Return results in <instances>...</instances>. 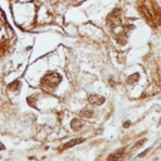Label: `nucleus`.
Returning <instances> with one entry per match:
<instances>
[{
	"label": "nucleus",
	"instance_id": "9d476101",
	"mask_svg": "<svg viewBox=\"0 0 161 161\" xmlns=\"http://www.w3.org/2000/svg\"><path fill=\"white\" fill-rule=\"evenodd\" d=\"M130 126H131V122H130V121H126L125 124H124V127H125V128H128Z\"/></svg>",
	"mask_w": 161,
	"mask_h": 161
},
{
	"label": "nucleus",
	"instance_id": "1a4fd4ad",
	"mask_svg": "<svg viewBox=\"0 0 161 161\" xmlns=\"http://www.w3.org/2000/svg\"><path fill=\"white\" fill-rule=\"evenodd\" d=\"M145 142H146V139H142V140H140V141H137L136 145L132 147V150H135V149H137V147H140V146H142Z\"/></svg>",
	"mask_w": 161,
	"mask_h": 161
},
{
	"label": "nucleus",
	"instance_id": "39448f33",
	"mask_svg": "<svg viewBox=\"0 0 161 161\" xmlns=\"http://www.w3.org/2000/svg\"><path fill=\"white\" fill-rule=\"evenodd\" d=\"M71 127L73 131H80L83 127V121L81 118H73L71 121Z\"/></svg>",
	"mask_w": 161,
	"mask_h": 161
},
{
	"label": "nucleus",
	"instance_id": "7ed1b4c3",
	"mask_svg": "<svg viewBox=\"0 0 161 161\" xmlns=\"http://www.w3.org/2000/svg\"><path fill=\"white\" fill-rule=\"evenodd\" d=\"M88 102L91 104H95V106H101L106 102V98L103 96H99V95H96V93H92V95L88 96Z\"/></svg>",
	"mask_w": 161,
	"mask_h": 161
},
{
	"label": "nucleus",
	"instance_id": "20e7f679",
	"mask_svg": "<svg viewBox=\"0 0 161 161\" xmlns=\"http://www.w3.org/2000/svg\"><path fill=\"white\" fill-rule=\"evenodd\" d=\"M126 154H125V149H120V150L115 151L113 154H111L107 157V161H122L125 159Z\"/></svg>",
	"mask_w": 161,
	"mask_h": 161
},
{
	"label": "nucleus",
	"instance_id": "f8f14e48",
	"mask_svg": "<svg viewBox=\"0 0 161 161\" xmlns=\"http://www.w3.org/2000/svg\"><path fill=\"white\" fill-rule=\"evenodd\" d=\"M0 29H1V22H0Z\"/></svg>",
	"mask_w": 161,
	"mask_h": 161
},
{
	"label": "nucleus",
	"instance_id": "f257e3e1",
	"mask_svg": "<svg viewBox=\"0 0 161 161\" xmlns=\"http://www.w3.org/2000/svg\"><path fill=\"white\" fill-rule=\"evenodd\" d=\"M62 81V77H60L59 73L57 72H49L47 73L44 77L40 81V86L44 91H53L58 84Z\"/></svg>",
	"mask_w": 161,
	"mask_h": 161
},
{
	"label": "nucleus",
	"instance_id": "6e6552de",
	"mask_svg": "<svg viewBox=\"0 0 161 161\" xmlns=\"http://www.w3.org/2000/svg\"><path fill=\"white\" fill-rule=\"evenodd\" d=\"M80 116L81 117H86V118H89V117L93 116V111L89 110V108H83V110L80 111Z\"/></svg>",
	"mask_w": 161,
	"mask_h": 161
},
{
	"label": "nucleus",
	"instance_id": "ddd939ff",
	"mask_svg": "<svg viewBox=\"0 0 161 161\" xmlns=\"http://www.w3.org/2000/svg\"><path fill=\"white\" fill-rule=\"evenodd\" d=\"M160 122H161V121H160Z\"/></svg>",
	"mask_w": 161,
	"mask_h": 161
},
{
	"label": "nucleus",
	"instance_id": "f03ea898",
	"mask_svg": "<svg viewBox=\"0 0 161 161\" xmlns=\"http://www.w3.org/2000/svg\"><path fill=\"white\" fill-rule=\"evenodd\" d=\"M107 23L108 25L111 27V29H115L117 27H121V11L118 9H115L112 13L108 15V19H107Z\"/></svg>",
	"mask_w": 161,
	"mask_h": 161
},
{
	"label": "nucleus",
	"instance_id": "9b49d317",
	"mask_svg": "<svg viewBox=\"0 0 161 161\" xmlns=\"http://www.w3.org/2000/svg\"><path fill=\"white\" fill-rule=\"evenodd\" d=\"M147 152H149V150H145V151L142 152V154H140V157H143V156H146V154H147Z\"/></svg>",
	"mask_w": 161,
	"mask_h": 161
},
{
	"label": "nucleus",
	"instance_id": "0eeeda50",
	"mask_svg": "<svg viewBox=\"0 0 161 161\" xmlns=\"http://www.w3.org/2000/svg\"><path fill=\"white\" fill-rule=\"evenodd\" d=\"M139 80H140V74L139 73H133V74H131L130 77L127 78V81H126V83L127 84H135V83H137L139 82Z\"/></svg>",
	"mask_w": 161,
	"mask_h": 161
},
{
	"label": "nucleus",
	"instance_id": "423d86ee",
	"mask_svg": "<svg viewBox=\"0 0 161 161\" xmlns=\"http://www.w3.org/2000/svg\"><path fill=\"white\" fill-rule=\"evenodd\" d=\"M84 141V139L83 137H78V139H73L71 140V141H68L66 143V145L63 146V149H69V147H73V146H76V145H78V143H82Z\"/></svg>",
	"mask_w": 161,
	"mask_h": 161
}]
</instances>
